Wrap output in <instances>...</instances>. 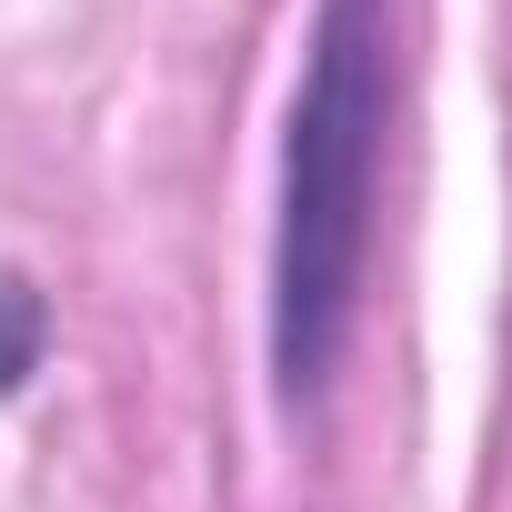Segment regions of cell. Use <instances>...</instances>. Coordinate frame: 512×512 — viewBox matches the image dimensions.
<instances>
[{
	"label": "cell",
	"mask_w": 512,
	"mask_h": 512,
	"mask_svg": "<svg viewBox=\"0 0 512 512\" xmlns=\"http://www.w3.org/2000/svg\"><path fill=\"white\" fill-rule=\"evenodd\" d=\"M392 131V0H312L302 81L282 111V211H272V402L302 412L352 352L372 272V191Z\"/></svg>",
	"instance_id": "6da1fadb"
},
{
	"label": "cell",
	"mask_w": 512,
	"mask_h": 512,
	"mask_svg": "<svg viewBox=\"0 0 512 512\" xmlns=\"http://www.w3.org/2000/svg\"><path fill=\"white\" fill-rule=\"evenodd\" d=\"M41 352H51V302L31 292L21 262H0V402H21V392H31Z\"/></svg>",
	"instance_id": "7a4b0ae2"
}]
</instances>
